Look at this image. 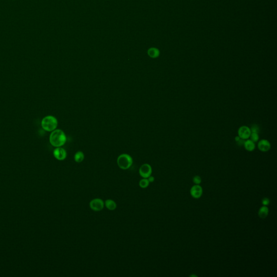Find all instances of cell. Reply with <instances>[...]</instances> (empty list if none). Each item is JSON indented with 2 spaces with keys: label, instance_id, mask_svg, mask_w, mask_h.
Listing matches in <instances>:
<instances>
[{
  "label": "cell",
  "instance_id": "6da1fadb",
  "mask_svg": "<svg viewBox=\"0 0 277 277\" xmlns=\"http://www.w3.org/2000/svg\"><path fill=\"white\" fill-rule=\"evenodd\" d=\"M67 137L64 132L61 129H55L52 132L49 137V141L54 147H60L64 145Z\"/></svg>",
  "mask_w": 277,
  "mask_h": 277
},
{
  "label": "cell",
  "instance_id": "7a4b0ae2",
  "mask_svg": "<svg viewBox=\"0 0 277 277\" xmlns=\"http://www.w3.org/2000/svg\"><path fill=\"white\" fill-rule=\"evenodd\" d=\"M57 125L58 122L56 118L52 115L45 116L42 120V127L46 131L52 132L55 130Z\"/></svg>",
  "mask_w": 277,
  "mask_h": 277
},
{
  "label": "cell",
  "instance_id": "3957f363",
  "mask_svg": "<svg viewBox=\"0 0 277 277\" xmlns=\"http://www.w3.org/2000/svg\"><path fill=\"white\" fill-rule=\"evenodd\" d=\"M118 166L122 169H127L133 164L132 157L127 154H121L117 159Z\"/></svg>",
  "mask_w": 277,
  "mask_h": 277
},
{
  "label": "cell",
  "instance_id": "277c9868",
  "mask_svg": "<svg viewBox=\"0 0 277 277\" xmlns=\"http://www.w3.org/2000/svg\"><path fill=\"white\" fill-rule=\"evenodd\" d=\"M90 208L94 211H100L104 207V202L101 199H94L90 203Z\"/></svg>",
  "mask_w": 277,
  "mask_h": 277
},
{
  "label": "cell",
  "instance_id": "5b68a950",
  "mask_svg": "<svg viewBox=\"0 0 277 277\" xmlns=\"http://www.w3.org/2000/svg\"><path fill=\"white\" fill-rule=\"evenodd\" d=\"M152 173V167L148 164L142 165L139 169V174L143 178H148L151 176Z\"/></svg>",
  "mask_w": 277,
  "mask_h": 277
},
{
  "label": "cell",
  "instance_id": "8992f818",
  "mask_svg": "<svg viewBox=\"0 0 277 277\" xmlns=\"http://www.w3.org/2000/svg\"><path fill=\"white\" fill-rule=\"evenodd\" d=\"M251 133V132L250 128L248 127H247V126H241L238 129V136H239L240 138L245 140L250 138Z\"/></svg>",
  "mask_w": 277,
  "mask_h": 277
},
{
  "label": "cell",
  "instance_id": "52a82bcc",
  "mask_svg": "<svg viewBox=\"0 0 277 277\" xmlns=\"http://www.w3.org/2000/svg\"><path fill=\"white\" fill-rule=\"evenodd\" d=\"M54 157L58 160H64L67 157V152L63 148L57 147L53 152Z\"/></svg>",
  "mask_w": 277,
  "mask_h": 277
},
{
  "label": "cell",
  "instance_id": "ba28073f",
  "mask_svg": "<svg viewBox=\"0 0 277 277\" xmlns=\"http://www.w3.org/2000/svg\"><path fill=\"white\" fill-rule=\"evenodd\" d=\"M191 194L193 198L198 199L201 197L202 194V188L199 185H195L191 188Z\"/></svg>",
  "mask_w": 277,
  "mask_h": 277
},
{
  "label": "cell",
  "instance_id": "9c48e42d",
  "mask_svg": "<svg viewBox=\"0 0 277 277\" xmlns=\"http://www.w3.org/2000/svg\"><path fill=\"white\" fill-rule=\"evenodd\" d=\"M271 143L266 139H262L260 140L258 143V148L260 151L266 152L271 149Z\"/></svg>",
  "mask_w": 277,
  "mask_h": 277
},
{
  "label": "cell",
  "instance_id": "30bf717a",
  "mask_svg": "<svg viewBox=\"0 0 277 277\" xmlns=\"http://www.w3.org/2000/svg\"><path fill=\"white\" fill-rule=\"evenodd\" d=\"M243 146L245 150H247V151H249V152H252L255 148V142L252 141L251 139L245 140L243 143Z\"/></svg>",
  "mask_w": 277,
  "mask_h": 277
},
{
  "label": "cell",
  "instance_id": "8fae6325",
  "mask_svg": "<svg viewBox=\"0 0 277 277\" xmlns=\"http://www.w3.org/2000/svg\"><path fill=\"white\" fill-rule=\"evenodd\" d=\"M147 54H148V56L150 57L151 58L155 59V58L158 57L160 55V51L157 48L152 47V48H150L148 50Z\"/></svg>",
  "mask_w": 277,
  "mask_h": 277
},
{
  "label": "cell",
  "instance_id": "7c38bea8",
  "mask_svg": "<svg viewBox=\"0 0 277 277\" xmlns=\"http://www.w3.org/2000/svg\"><path fill=\"white\" fill-rule=\"evenodd\" d=\"M269 213V208L266 206H263L259 210L258 215L259 217L264 219L267 217Z\"/></svg>",
  "mask_w": 277,
  "mask_h": 277
},
{
  "label": "cell",
  "instance_id": "4fadbf2b",
  "mask_svg": "<svg viewBox=\"0 0 277 277\" xmlns=\"http://www.w3.org/2000/svg\"><path fill=\"white\" fill-rule=\"evenodd\" d=\"M105 206L108 210L113 211L116 209V204L113 200L108 199L105 201Z\"/></svg>",
  "mask_w": 277,
  "mask_h": 277
},
{
  "label": "cell",
  "instance_id": "5bb4252c",
  "mask_svg": "<svg viewBox=\"0 0 277 277\" xmlns=\"http://www.w3.org/2000/svg\"><path fill=\"white\" fill-rule=\"evenodd\" d=\"M85 158V155L83 152L79 151L77 153H76L74 155V160L76 162H81L82 161L84 160Z\"/></svg>",
  "mask_w": 277,
  "mask_h": 277
},
{
  "label": "cell",
  "instance_id": "9a60e30c",
  "mask_svg": "<svg viewBox=\"0 0 277 277\" xmlns=\"http://www.w3.org/2000/svg\"><path fill=\"white\" fill-rule=\"evenodd\" d=\"M149 184H150V182L147 178H143L142 180H140L139 182V186L142 188H147Z\"/></svg>",
  "mask_w": 277,
  "mask_h": 277
},
{
  "label": "cell",
  "instance_id": "2e32d148",
  "mask_svg": "<svg viewBox=\"0 0 277 277\" xmlns=\"http://www.w3.org/2000/svg\"><path fill=\"white\" fill-rule=\"evenodd\" d=\"M250 138H251V140L253 141V142H257L259 140V135L258 133H255V132H251V135L250 136Z\"/></svg>",
  "mask_w": 277,
  "mask_h": 277
},
{
  "label": "cell",
  "instance_id": "e0dca14e",
  "mask_svg": "<svg viewBox=\"0 0 277 277\" xmlns=\"http://www.w3.org/2000/svg\"><path fill=\"white\" fill-rule=\"evenodd\" d=\"M250 128V130H251V132H255V133H259L260 132V128L258 126V125H257V124H253L251 126V128Z\"/></svg>",
  "mask_w": 277,
  "mask_h": 277
},
{
  "label": "cell",
  "instance_id": "ac0fdd59",
  "mask_svg": "<svg viewBox=\"0 0 277 277\" xmlns=\"http://www.w3.org/2000/svg\"><path fill=\"white\" fill-rule=\"evenodd\" d=\"M193 183H194L196 185H199L201 183V179L200 178V176H195L193 179Z\"/></svg>",
  "mask_w": 277,
  "mask_h": 277
},
{
  "label": "cell",
  "instance_id": "d6986e66",
  "mask_svg": "<svg viewBox=\"0 0 277 277\" xmlns=\"http://www.w3.org/2000/svg\"><path fill=\"white\" fill-rule=\"evenodd\" d=\"M270 201L269 199L267 198H264L262 200V204L263 206H267L270 204Z\"/></svg>",
  "mask_w": 277,
  "mask_h": 277
},
{
  "label": "cell",
  "instance_id": "ffe728a7",
  "mask_svg": "<svg viewBox=\"0 0 277 277\" xmlns=\"http://www.w3.org/2000/svg\"><path fill=\"white\" fill-rule=\"evenodd\" d=\"M147 179H148V180L150 183H153L154 181V178L153 176H151L150 177H148Z\"/></svg>",
  "mask_w": 277,
  "mask_h": 277
}]
</instances>
